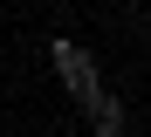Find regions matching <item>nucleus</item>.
Returning <instances> with one entry per match:
<instances>
[{"label": "nucleus", "mask_w": 151, "mask_h": 137, "mask_svg": "<svg viewBox=\"0 0 151 137\" xmlns=\"http://www.w3.org/2000/svg\"><path fill=\"white\" fill-rule=\"evenodd\" d=\"M89 137H124V103H117L110 89L89 103Z\"/></svg>", "instance_id": "f03ea898"}, {"label": "nucleus", "mask_w": 151, "mask_h": 137, "mask_svg": "<svg viewBox=\"0 0 151 137\" xmlns=\"http://www.w3.org/2000/svg\"><path fill=\"white\" fill-rule=\"evenodd\" d=\"M48 69L62 75V89H69L76 103H83V110H89L96 96H103V69H96V55H83L69 34H55V41H48Z\"/></svg>", "instance_id": "f257e3e1"}]
</instances>
